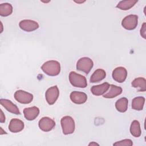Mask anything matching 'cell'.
Wrapping results in <instances>:
<instances>
[{
    "instance_id": "30bf717a",
    "label": "cell",
    "mask_w": 146,
    "mask_h": 146,
    "mask_svg": "<svg viewBox=\"0 0 146 146\" xmlns=\"http://www.w3.org/2000/svg\"><path fill=\"white\" fill-rule=\"evenodd\" d=\"M19 26L22 30L27 32L34 31L39 28V25L36 21L30 19L21 21L19 23Z\"/></svg>"
},
{
    "instance_id": "9a60e30c",
    "label": "cell",
    "mask_w": 146,
    "mask_h": 146,
    "mask_svg": "<svg viewBox=\"0 0 146 146\" xmlns=\"http://www.w3.org/2000/svg\"><path fill=\"white\" fill-rule=\"evenodd\" d=\"M110 86V84L107 82L97 86H93L91 88V91L94 95L100 96L104 94L107 91Z\"/></svg>"
},
{
    "instance_id": "7c38bea8",
    "label": "cell",
    "mask_w": 146,
    "mask_h": 146,
    "mask_svg": "<svg viewBox=\"0 0 146 146\" xmlns=\"http://www.w3.org/2000/svg\"><path fill=\"white\" fill-rule=\"evenodd\" d=\"M71 100L77 104H82L84 103L87 99V95L83 92L73 91L70 94Z\"/></svg>"
},
{
    "instance_id": "ffe728a7",
    "label": "cell",
    "mask_w": 146,
    "mask_h": 146,
    "mask_svg": "<svg viewBox=\"0 0 146 146\" xmlns=\"http://www.w3.org/2000/svg\"><path fill=\"white\" fill-rule=\"evenodd\" d=\"M145 102V98L142 96L136 97L132 101V109L137 111H141L143 109Z\"/></svg>"
},
{
    "instance_id": "5b68a950",
    "label": "cell",
    "mask_w": 146,
    "mask_h": 146,
    "mask_svg": "<svg viewBox=\"0 0 146 146\" xmlns=\"http://www.w3.org/2000/svg\"><path fill=\"white\" fill-rule=\"evenodd\" d=\"M138 24V16L136 15H129L124 17L121 21V26L126 30H132Z\"/></svg>"
},
{
    "instance_id": "44dd1931",
    "label": "cell",
    "mask_w": 146,
    "mask_h": 146,
    "mask_svg": "<svg viewBox=\"0 0 146 146\" xmlns=\"http://www.w3.org/2000/svg\"><path fill=\"white\" fill-rule=\"evenodd\" d=\"M137 2V1L136 0L121 1L118 3L116 7L121 10H128L132 7Z\"/></svg>"
},
{
    "instance_id": "ac0fdd59",
    "label": "cell",
    "mask_w": 146,
    "mask_h": 146,
    "mask_svg": "<svg viewBox=\"0 0 146 146\" xmlns=\"http://www.w3.org/2000/svg\"><path fill=\"white\" fill-rule=\"evenodd\" d=\"M132 86L134 88H139L138 91H145L146 80L145 78L139 77L135 79L131 83Z\"/></svg>"
},
{
    "instance_id": "9c48e42d",
    "label": "cell",
    "mask_w": 146,
    "mask_h": 146,
    "mask_svg": "<svg viewBox=\"0 0 146 146\" xmlns=\"http://www.w3.org/2000/svg\"><path fill=\"white\" fill-rule=\"evenodd\" d=\"M112 75L114 80L119 83H123L127 76V71L123 67H118L113 70Z\"/></svg>"
},
{
    "instance_id": "603a6c76",
    "label": "cell",
    "mask_w": 146,
    "mask_h": 146,
    "mask_svg": "<svg viewBox=\"0 0 146 146\" xmlns=\"http://www.w3.org/2000/svg\"><path fill=\"white\" fill-rule=\"evenodd\" d=\"M13 13V6L10 3H3L0 5V15L2 17H7Z\"/></svg>"
},
{
    "instance_id": "5bb4252c",
    "label": "cell",
    "mask_w": 146,
    "mask_h": 146,
    "mask_svg": "<svg viewBox=\"0 0 146 146\" xmlns=\"http://www.w3.org/2000/svg\"><path fill=\"white\" fill-rule=\"evenodd\" d=\"M24 128V123L18 119H12L9 125V129L13 133H17Z\"/></svg>"
},
{
    "instance_id": "ba28073f",
    "label": "cell",
    "mask_w": 146,
    "mask_h": 146,
    "mask_svg": "<svg viewBox=\"0 0 146 146\" xmlns=\"http://www.w3.org/2000/svg\"><path fill=\"white\" fill-rule=\"evenodd\" d=\"M38 125L42 131L48 132L55 126V122L53 119L48 117H43L39 120Z\"/></svg>"
},
{
    "instance_id": "cb8c5ba5",
    "label": "cell",
    "mask_w": 146,
    "mask_h": 146,
    "mask_svg": "<svg viewBox=\"0 0 146 146\" xmlns=\"http://www.w3.org/2000/svg\"><path fill=\"white\" fill-rule=\"evenodd\" d=\"M113 145H128V146H131L133 145V143L131 139H124L119 141H117L113 144Z\"/></svg>"
},
{
    "instance_id": "484cf974",
    "label": "cell",
    "mask_w": 146,
    "mask_h": 146,
    "mask_svg": "<svg viewBox=\"0 0 146 146\" xmlns=\"http://www.w3.org/2000/svg\"><path fill=\"white\" fill-rule=\"evenodd\" d=\"M1 116H0V122L1 123H4L5 121V116L3 114V112L2 110L1 109Z\"/></svg>"
},
{
    "instance_id": "7a4b0ae2",
    "label": "cell",
    "mask_w": 146,
    "mask_h": 146,
    "mask_svg": "<svg viewBox=\"0 0 146 146\" xmlns=\"http://www.w3.org/2000/svg\"><path fill=\"white\" fill-rule=\"evenodd\" d=\"M69 80L72 86L78 88H86L87 86V79L85 76L74 71L70 72Z\"/></svg>"
},
{
    "instance_id": "7402d4cb",
    "label": "cell",
    "mask_w": 146,
    "mask_h": 146,
    "mask_svg": "<svg viewBox=\"0 0 146 146\" xmlns=\"http://www.w3.org/2000/svg\"><path fill=\"white\" fill-rule=\"evenodd\" d=\"M130 132L135 137H139L141 135V131L139 121L135 120L132 122L130 126Z\"/></svg>"
},
{
    "instance_id": "e0dca14e",
    "label": "cell",
    "mask_w": 146,
    "mask_h": 146,
    "mask_svg": "<svg viewBox=\"0 0 146 146\" xmlns=\"http://www.w3.org/2000/svg\"><path fill=\"white\" fill-rule=\"evenodd\" d=\"M106 76V72L103 69H97L94 71L90 77V81L91 83H97L102 81Z\"/></svg>"
},
{
    "instance_id": "3957f363",
    "label": "cell",
    "mask_w": 146,
    "mask_h": 146,
    "mask_svg": "<svg viewBox=\"0 0 146 146\" xmlns=\"http://www.w3.org/2000/svg\"><path fill=\"white\" fill-rule=\"evenodd\" d=\"M60 124L62 131L64 135L72 133L75 131V121L72 117L70 116H65L61 119Z\"/></svg>"
},
{
    "instance_id": "2e32d148",
    "label": "cell",
    "mask_w": 146,
    "mask_h": 146,
    "mask_svg": "<svg viewBox=\"0 0 146 146\" xmlns=\"http://www.w3.org/2000/svg\"><path fill=\"white\" fill-rule=\"evenodd\" d=\"M122 91L123 90L120 87H118L113 84H110L107 92L103 94V96L105 98H113L121 94Z\"/></svg>"
},
{
    "instance_id": "8992f818",
    "label": "cell",
    "mask_w": 146,
    "mask_h": 146,
    "mask_svg": "<svg viewBox=\"0 0 146 146\" xmlns=\"http://www.w3.org/2000/svg\"><path fill=\"white\" fill-rule=\"evenodd\" d=\"M59 91L56 86L50 87L47 90L45 94V98L47 102L50 105L54 104L58 98Z\"/></svg>"
},
{
    "instance_id": "d4e9b609",
    "label": "cell",
    "mask_w": 146,
    "mask_h": 146,
    "mask_svg": "<svg viewBox=\"0 0 146 146\" xmlns=\"http://www.w3.org/2000/svg\"><path fill=\"white\" fill-rule=\"evenodd\" d=\"M140 35L144 38L146 39V23L144 22L140 29Z\"/></svg>"
},
{
    "instance_id": "277c9868",
    "label": "cell",
    "mask_w": 146,
    "mask_h": 146,
    "mask_svg": "<svg viewBox=\"0 0 146 146\" xmlns=\"http://www.w3.org/2000/svg\"><path fill=\"white\" fill-rule=\"evenodd\" d=\"M94 62L91 59L88 57L80 58L76 63V69L88 74L93 67Z\"/></svg>"
},
{
    "instance_id": "8fae6325",
    "label": "cell",
    "mask_w": 146,
    "mask_h": 146,
    "mask_svg": "<svg viewBox=\"0 0 146 146\" xmlns=\"http://www.w3.org/2000/svg\"><path fill=\"white\" fill-rule=\"evenodd\" d=\"M0 103L9 112L16 115L21 114V112L18 107L10 100L1 99L0 100Z\"/></svg>"
},
{
    "instance_id": "52a82bcc",
    "label": "cell",
    "mask_w": 146,
    "mask_h": 146,
    "mask_svg": "<svg viewBox=\"0 0 146 146\" xmlns=\"http://www.w3.org/2000/svg\"><path fill=\"white\" fill-rule=\"evenodd\" d=\"M15 99L22 104H29L33 100V94L23 90H18L14 94Z\"/></svg>"
},
{
    "instance_id": "d6986e66",
    "label": "cell",
    "mask_w": 146,
    "mask_h": 146,
    "mask_svg": "<svg viewBox=\"0 0 146 146\" xmlns=\"http://www.w3.org/2000/svg\"><path fill=\"white\" fill-rule=\"evenodd\" d=\"M128 100L126 98H121L115 103V107L120 112H125L128 108Z\"/></svg>"
},
{
    "instance_id": "4316f807",
    "label": "cell",
    "mask_w": 146,
    "mask_h": 146,
    "mask_svg": "<svg viewBox=\"0 0 146 146\" xmlns=\"http://www.w3.org/2000/svg\"><path fill=\"white\" fill-rule=\"evenodd\" d=\"M99 145V144H98V143H95V142H91V143H90L88 144V145Z\"/></svg>"
},
{
    "instance_id": "4fadbf2b",
    "label": "cell",
    "mask_w": 146,
    "mask_h": 146,
    "mask_svg": "<svg viewBox=\"0 0 146 146\" xmlns=\"http://www.w3.org/2000/svg\"><path fill=\"white\" fill-rule=\"evenodd\" d=\"M39 109L36 106L26 108L23 110L25 117L27 120L31 121L34 120L39 115Z\"/></svg>"
},
{
    "instance_id": "6da1fadb",
    "label": "cell",
    "mask_w": 146,
    "mask_h": 146,
    "mask_svg": "<svg viewBox=\"0 0 146 146\" xmlns=\"http://www.w3.org/2000/svg\"><path fill=\"white\" fill-rule=\"evenodd\" d=\"M42 71L47 75L51 76L58 75L60 71V64L56 60H48L41 66Z\"/></svg>"
}]
</instances>
